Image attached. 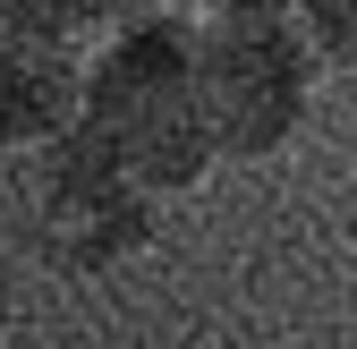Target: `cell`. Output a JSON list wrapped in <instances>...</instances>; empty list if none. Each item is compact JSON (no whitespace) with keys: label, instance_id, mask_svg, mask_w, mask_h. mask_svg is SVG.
I'll return each mask as SVG.
<instances>
[{"label":"cell","instance_id":"cell-1","mask_svg":"<svg viewBox=\"0 0 357 349\" xmlns=\"http://www.w3.org/2000/svg\"><path fill=\"white\" fill-rule=\"evenodd\" d=\"M77 128L162 205L204 188L221 145H213L204 77H196V17L178 9L111 17L102 43L77 60Z\"/></svg>","mask_w":357,"mask_h":349},{"label":"cell","instance_id":"cell-2","mask_svg":"<svg viewBox=\"0 0 357 349\" xmlns=\"http://www.w3.org/2000/svg\"><path fill=\"white\" fill-rule=\"evenodd\" d=\"M162 222V196L137 188L128 170L68 119L60 137L9 154V239L68 281L128 265Z\"/></svg>","mask_w":357,"mask_h":349},{"label":"cell","instance_id":"cell-3","mask_svg":"<svg viewBox=\"0 0 357 349\" xmlns=\"http://www.w3.org/2000/svg\"><path fill=\"white\" fill-rule=\"evenodd\" d=\"M315 68L324 60L306 52L298 17H196V77L221 162L281 154L315 103Z\"/></svg>","mask_w":357,"mask_h":349},{"label":"cell","instance_id":"cell-4","mask_svg":"<svg viewBox=\"0 0 357 349\" xmlns=\"http://www.w3.org/2000/svg\"><path fill=\"white\" fill-rule=\"evenodd\" d=\"M68 119H77V60L0 34V162L60 137Z\"/></svg>","mask_w":357,"mask_h":349},{"label":"cell","instance_id":"cell-5","mask_svg":"<svg viewBox=\"0 0 357 349\" xmlns=\"http://www.w3.org/2000/svg\"><path fill=\"white\" fill-rule=\"evenodd\" d=\"M102 26H111L102 0H0V34L34 43V52H60V60H85L102 43Z\"/></svg>","mask_w":357,"mask_h":349},{"label":"cell","instance_id":"cell-6","mask_svg":"<svg viewBox=\"0 0 357 349\" xmlns=\"http://www.w3.org/2000/svg\"><path fill=\"white\" fill-rule=\"evenodd\" d=\"M289 17L324 68H357V0H298Z\"/></svg>","mask_w":357,"mask_h":349},{"label":"cell","instance_id":"cell-7","mask_svg":"<svg viewBox=\"0 0 357 349\" xmlns=\"http://www.w3.org/2000/svg\"><path fill=\"white\" fill-rule=\"evenodd\" d=\"M298 0H196V17H289Z\"/></svg>","mask_w":357,"mask_h":349},{"label":"cell","instance_id":"cell-8","mask_svg":"<svg viewBox=\"0 0 357 349\" xmlns=\"http://www.w3.org/2000/svg\"><path fill=\"white\" fill-rule=\"evenodd\" d=\"M111 17H137V9H170V0H102Z\"/></svg>","mask_w":357,"mask_h":349},{"label":"cell","instance_id":"cell-9","mask_svg":"<svg viewBox=\"0 0 357 349\" xmlns=\"http://www.w3.org/2000/svg\"><path fill=\"white\" fill-rule=\"evenodd\" d=\"M0 239H9V162H0Z\"/></svg>","mask_w":357,"mask_h":349}]
</instances>
